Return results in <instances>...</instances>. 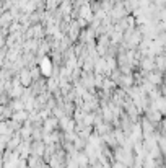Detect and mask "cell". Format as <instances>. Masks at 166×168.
<instances>
[{
	"label": "cell",
	"mask_w": 166,
	"mask_h": 168,
	"mask_svg": "<svg viewBox=\"0 0 166 168\" xmlns=\"http://www.w3.org/2000/svg\"><path fill=\"white\" fill-rule=\"evenodd\" d=\"M20 77H21V85L23 87H28V85L33 82V78H31V74L28 69H25V70H21V74H20Z\"/></svg>",
	"instance_id": "obj_2"
},
{
	"label": "cell",
	"mask_w": 166,
	"mask_h": 168,
	"mask_svg": "<svg viewBox=\"0 0 166 168\" xmlns=\"http://www.w3.org/2000/svg\"><path fill=\"white\" fill-rule=\"evenodd\" d=\"M39 67H41V72H43L44 77H51V75H52L54 64H52V60H51V57L44 56L43 59H41V62H39Z\"/></svg>",
	"instance_id": "obj_1"
}]
</instances>
